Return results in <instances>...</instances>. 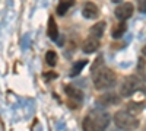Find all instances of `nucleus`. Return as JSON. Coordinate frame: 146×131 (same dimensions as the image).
Wrapping results in <instances>:
<instances>
[{"label":"nucleus","instance_id":"obj_1","mask_svg":"<svg viewBox=\"0 0 146 131\" xmlns=\"http://www.w3.org/2000/svg\"><path fill=\"white\" fill-rule=\"evenodd\" d=\"M110 124V115L101 109H92L83 120V131H105Z\"/></svg>","mask_w":146,"mask_h":131},{"label":"nucleus","instance_id":"obj_2","mask_svg":"<svg viewBox=\"0 0 146 131\" xmlns=\"http://www.w3.org/2000/svg\"><path fill=\"white\" fill-rule=\"evenodd\" d=\"M92 79H94V86L101 90V89H108L115 85V74L113 70H110L104 66L96 64L92 68Z\"/></svg>","mask_w":146,"mask_h":131},{"label":"nucleus","instance_id":"obj_3","mask_svg":"<svg viewBox=\"0 0 146 131\" xmlns=\"http://www.w3.org/2000/svg\"><path fill=\"white\" fill-rule=\"evenodd\" d=\"M114 122L121 130H133L139 125L136 117L129 111H118L114 115Z\"/></svg>","mask_w":146,"mask_h":131},{"label":"nucleus","instance_id":"obj_4","mask_svg":"<svg viewBox=\"0 0 146 131\" xmlns=\"http://www.w3.org/2000/svg\"><path fill=\"white\" fill-rule=\"evenodd\" d=\"M142 86V83L137 76H129L123 80L120 86V95L121 96H131L139 88Z\"/></svg>","mask_w":146,"mask_h":131},{"label":"nucleus","instance_id":"obj_5","mask_svg":"<svg viewBox=\"0 0 146 131\" xmlns=\"http://www.w3.org/2000/svg\"><path fill=\"white\" fill-rule=\"evenodd\" d=\"M133 10H135V7H133L131 3L129 2H124V3H120L115 10H114V13H115V18L121 22H126L129 18H131L133 15Z\"/></svg>","mask_w":146,"mask_h":131},{"label":"nucleus","instance_id":"obj_6","mask_svg":"<svg viewBox=\"0 0 146 131\" xmlns=\"http://www.w3.org/2000/svg\"><path fill=\"white\" fill-rule=\"evenodd\" d=\"M82 15L86 19H95V18H98V15H100V9H98V6H96L95 3L88 2V3H85L83 7H82Z\"/></svg>","mask_w":146,"mask_h":131},{"label":"nucleus","instance_id":"obj_7","mask_svg":"<svg viewBox=\"0 0 146 131\" xmlns=\"http://www.w3.org/2000/svg\"><path fill=\"white\" fill-rule=\"evenodd\" d=\"M100 48V39L98 38H95V37H89L85 39V42L82 44V50L85 51V53H95L96 50Z\"/></svg>","mask_w":146,"mask_h":131},{"label":"nucleus","instance_id":"obj_8","mask_svg":"<svg viewBox=\"0 0 146 131\" xmlns=\"http://www.w3.org/2000/svg\"><path fill=\"white\" fill-rule=\"evenodd\" d=\"M64 92H66L67 96H69L70 99H73V101H76V102H82V101H83V93H82V90L78 89V88H75V86H72V85L66 86V88H64Z\"/></svg>","mask_w":146,"mask_h":131},{"label":"nucleus","instance_id":"obj_9","mask_svg":"<svg viewBox=\"0 0 146 131\" xmlns=\"http://www.w3.org/2000/svg\"><path fill=\"white\" fill-rule=\"evenodd\" d=\"M47 34H48V37H50V39L57 41V38H58V26H57V23H56V20H54L53 16H50V19H48Z\"/></svg>","mask_w":146,"mask_h":131},{"label":"nucleus","instance_id":"obj_10","mask_svg":"<svg viewBox=\"0 0 146 131\" xmlns=\"http://www.w3.org/2000/svg\"><path fill=\"white\" fill-rule=\"evenodd\" d=\"M73 5H75V0H60L56 12L58 13V16H63V15H66V12H67Z\"/></svg>","mask_w":146,"mask_h":131},{"label":"nucleus","instance_id":"obj_11","mask_svg":"<svg viewBox=\"0 0 146 131\" xmlns=\"http://www.w3.org/2000/svg\"><path fill=\"white\" fill-rule=\"evenodd\" d=\"M104 29H105V22H98L95 23L94 26H91V31H89V35L91 37H95V38H101L104 35Z\"/></svg>","mask_w":146,"mask_h":131},{"label":"nucleus","instance_id":"obj_12","mask_svg":"<svg viewBox=\"0 0 146 131\" xmlns=\"http://www.w3.org/2000/svg\"><path fill=\"white\" fill-rule=\"evenodd\" d=\"M86 66V60H79L75 63V66L72 67V71H70V76H78L80 71L83 70V67Z\"/></svg>","mask_w":146,"mask_h":131},{"label":"nucleus","instance_id":"obj_13","mask_svg":"<svg viewBox=\"0 0 146 131\" xmlns=\"http://www.w3.org/2000/svg\"><path fill=\"white\" fill-rule=\"evenodd\" d=\"M45 61H47V64L48 66H51V67H54L56 64H57V54H56V51H47V54H45Z\"/></svg>","mask_w":146,"mask_h":131},{"label":"nucleus","instance_id":"obj_14","mask_svg":"<svg viewBox=\"0 0 146 131\" xmlns=\"http://www.w3.org/2000/svg\"><path fill=\"white\" fill-rule=\"evenodd\" d=\"M124 32H126V22H121L120 25L115 26V29L113 31V38H120Z\"/></svg>","mask_w":146,"mask_h":131},{"label":"nucleus","instance_id":"obj_15","mask_svg":"<svg viewBox=\"0 0 146 131\" xmlns=\"http://www.w3.org/2000/svg\"><path fill=\"white\" fill-rule=\"evenodd\" d=\"M100 102L101 103H105V105H110V103L118 102V99H117V96H114V95H105V96H101Z\"/></svg>","mask_w":146,"mask_h":131},{"label":"nucleus","instance_id":"obj_16","mask_svg":"<svg viewBox=\"0 0 146 131\" xmlns=\"http://www.w3.org/2000/svg\"><path fill=\"white\" fill-rule=\"evenodd\" d=\"M139 10L146 13V0H139Z\"/></svg>","mask_w":146,"mask_h":131},{"label":"nucleus","instance_id":"obj_17","mask_svg":"<svg viewBox=\"0 0 146 131\" xmlns=\"http://www.w3.org/2000/svg\"><path fill=\"white\" fill-rule=\"evenodd\" d=\"M47 80H50V79H54L56 77V73H53V71H51V73H45V76H44Z\"/></svg>","mask_w":146,"mask_h":131},{"label":"nucleus","instance_id":"obj_18","mask_svg":"<svg viewBox=\"0 0 146 131\" xmlns=\"http://www.w3.org/2000/svg\"><path fill=\"white\" fill-rule=\"evenodd\" d=\"M142 54H143V55L146 57V45H145V47H143V48H142Z\"/></svg>","mask_w":146,"mask_h":131},{"label":"nucleus","instance_id":"obj_19","mask_svg":"<svg viewBox=\"0 0 146 131\" xmlns=\"http://www.w3.org/2000/svg\"><path fill=\"white\" fill-rule=\"evenodd\" d=\"M113 2H120V0H113Z\"/></svg>","mask_w":146,"mask_h":131}]
</instances>
